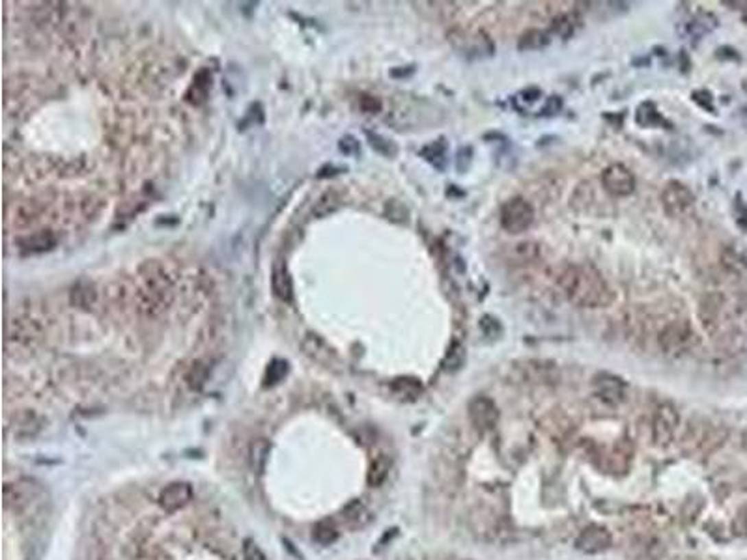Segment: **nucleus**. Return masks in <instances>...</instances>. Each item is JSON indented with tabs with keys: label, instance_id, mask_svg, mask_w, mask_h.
I'll use <instances>...</instances> for the list:
<instances>
[{
	"label": "nucleus",
	"instance_id": "obj_1",
	"mask_svg": "<svg viewBox=\"0 0 747 560\" xmlns=\"http://www.w3.org/2000/svg\"><path fill=\"white\" fill-rule=\"evenodd\" d=\"M560 290L579 308H606L615 301V291L593 263H570L559 275Z\"/></svg>",
	"mask_w": 747,
	"mask_h": 560
},
{
	"label": "nucleus",
	"instance_id": "obj_2",
	"mask_svg": "<svg viewBox=\"0 0 747 560\" xmlns=\"http://www.w3.org/2000/svg\"><path fill=\"white\" fill-rule=\"evenodd\" d=\"M695 342H697V334L686 319L671 321L660 332V348L663 353L671 357H680L682 353H687L693 348Z\"/></svg>",
	"mask_w": 747,
	"mask_h": 560
},
{
	"label": "nucleus",
	"instance_id": "obj_3",
	"mask_svg": "<svg viewBox=\"0 0 747 560\" xmlns=\"http://www.w3.org/2000/svg\"><path fill=\"white\" fill-rule=\"evenodd\" d=\"M534 223V208L529 200L516 196L501 208V226L508 234H523Z\"/></svg>",
	"mask_w": 747,
	"mask_h": 560
},
{
	"label": "nucleus",
	"instance_id": "obj_4",
	"mask_svg": "<svg viewBox=\"0 0 747 560\" xmlns=\"http://www.w3.org/2000/svg\"><path fill=\"white\" fill-rule=\"evenodd\" d=\"M661 206H663V211L667 215L673 217V219H680V217L687 215L689 211L693 210L695 195L687 185L676 182V180H671V182L665 183V187L661 191Z\"/></svg>",
	"mask_w": 747,
	"mask_h": 560
},
{
	"label": "nucleus",
	"instance_id": "obj_5",
	"mask_svg": "<svg viewBox=\"0 0 747 560\" xmlns=\"http://www.w3.org/2000/svg\"><path fill=\"white\" fill-rule=\"evenodd\" d=\"M602 187L615 198H624L635 191V178L632 170L624 167L622 162H613L602 172Z\"/></svg>",
	"mask_w": 747,
	"mask_h": 560
},
{
	"label": "nucleus",
	"instance_id": "obj_6",
	"mask_svg": "<svg viewBox=\"0 0 747 560\" xmlns=\"http://www.w3.org/2000/svg\"><path fill=\"white\" fill-rule=\"evenodd\" d=\"M467 417L477 432H492L499 422V407L492 398L480 394V396H475L467 405Z\"/></svg>",
	"mask_w": 747,
	"mask_h": 560
},
{
	"label": "nucleus",
	"instance_id": "obj_7",
	"mask_svg": "<svg viewBox=\"0 0 747 560\" xmlns=\"http://www.w3.org/2000/svg\"><path fill=\"white\" fill-rule=\"evenodd\" d=\"M678 426V411L671 404H661L652 419V439L656 445H669Z\"/></svg>",
	"mask_w": 747,
	"mask_h": 560
},
{
	"label": "nucleus",
	"instance_id": "obj_8",
	"mask_svg": "<svg viewBox=\"0 0 747 560\" xmlns=\"http://www.w3.org/2000/svg\"><path fill=\"white\" fill-rule=\"evenodd\" d=\"M613 544L611 533L607 531L606 526L602 525H589L585 526L579 536L576 538V547H578L581 553L586 555H598L607 551Z\"/></svg>",
	"mask_w": 747,
	"mask_h": 560
},
{
	"label": "nucleus",
	"instance_id": "obj_9",
	"mask_svg": "<svg viewBox=\"0 0 747 560\" xmlns=\"http://www.w3.org/2000/svg\"><path fill=\"white\" fill-rule=\"evenodd\" d=\"M193 500V487L187 482H170L169 486H165L159 493V507L165 512H178L183 507H187Z\"/></svg>",
	"mask_w": 747,
	"mask_h": 560
},
{
	"label": "nucleus",
	"instance_id": "obj_10",
	"mask_svg": "<svg viewBox=\"0 0 747 560\" xmlns=\"http://www.w3.org/2000/svg\"><path fill=\"white\" fill-rule=\"evenodd\" d=\"M628 385L620 378H615L611 374H602L594 379V392L600 400L606 404L619 405L626 400Z\"/></svg>",
	"mask_w": 747,
	"mask_h": 560
},
{
	"label": "nucleus",
	"instance_id": "obj_11",
	"mask_svg": "<svg viewBox=\"0 0 747 560\" xmlns=\"http://www.w3.org/2000/svg\"><path fill=\"white\" fill-rule=\"evenodd\" d=\"M38 493L40 487L36 486L34 480H19L4 487V500L8 508L14 507V510H21L27 507L28 500L32 502V499L38 497Z\"/></svg>",
	"mask_w": 747,
	"mask_h": 560
},
{
	"label": "nucleus",
	"instance_id": "obj_12",
	"mask_svg": "<svg viewBox=\"0 0 747 560\" xmlns=\"http://www.w3.org/2000/svg\"><path fill=\"white\" fill-rule=\"evenodd\" d=\"M523 381L529 383H555L559 379V372L555 366H547L542 361H525L523 366H518Z\"/></svg>",
	"mask_w": 747,
	"mask_h": 560
},
{
	"label": "nucleus",
	"instance_id": "obj_13",
	"mask_svg": "<svg viewBox=\"0 0 747 560\" xmlns=\"http://www.w3.org/2000/svg\"><path fill=\"white\" fill-rule=\"evenodd\" d=\"M271 286H273V293L281 301L284 303L294 301V280L289 277V271L286 269L284 263H275L273 273H271Z\"/></svg>",
	"mask_w": 747,
	"mask_h": 560
},
{
	"label": "nucleus",
	"instance_id": "obj_14",
	"mask_svg": "<svg viewBox=\"0 0 747 560\" xmlns=\"http://www.w3.org/2000/svg\"><path fill=\"white\" fill-rule=\"evenodd\" d=\"M271 445L265 441V439H254L249 446V461L252 471L258 474H263L265 471V465H268V459H270Z\"/></svg>",
	"mask_w": 747,
	"mask_h": 560
},
{
	"label": "nucleus",
	"instance_id": "obj_15",
	"mask_svg": "<svg viewBox=\"0 0 747 560\" xmlns=\"http://www.w3.org/2000/svg\"><path fill=\"white\" fill-rule=\"evenodd\" d=\"M56 239L51 232H40V234H34V236H28L25 239H21L19 245L21 249L25 250L27 254H40V252H45V250L53 249Z\"/></svg>",
	"mask_w": 747,
	"mask_h": 560
},
{
	"label": "nucleus",
	"instance_id": "obj_16",
	"mask_svg": "<svg viewBox=\"0 0 747 560\" xmlns=\"http://www.w3.org/2000/svg\"><path fill=\"white\" fill-rule=\"evenodd\" d=\"M391 467H392L391 458H389L387 454H379V456L372 461L370 471H368V476H366V480H368V486L372 487L381 486L385 480H387V476H389V473H391Z\"/></svg>",
	"mask_w": 747,
	"mask_h": 560
},
{
	"label": "nucleus",
	"instance_id": "obj_17",
	"mask_svg": "<svg viewBox=\"0 0 747 560\" xmlns=\"http://www.w3.org/2000/svg\"><path fill=\"white\" fill-rule=\"evenodd\" d=\"M549 34L545 30H540V28H531L521 34L518 41L519 51H538V49H544L549 45Z\"/></svg>",
	"mask_w": 747,
	"mask_h": 560
},
{
	"label": "nucleus",
	"instance_id": "obj_18",
	"mask_svg": "<svg viewBox=\"0 0 747 560\" xmlns=\"http://www.w3.org/2000/svg\"><path fill=\"white\" fill-rule=\"evenodd\" d=\"M392 392L402 400H417L423 394V383L417 378H398L392 381Z\"/></svg>",
	"mask_w": 747,
	"mask_h": 560
},
{
	"label": "nucleus",
	"instance_id": "obj_19",
	"mask_svg": "<svg viewBox=\"0 0 747 560\" xmlns=\"http://www.w3.org/2000/svg\"><path fill=\"white\" fill-rule=\"evenodd\" d=\"M41 430V420L34 413H23L14 419V433L17 437H34Z\"/></svg>",
	"mask_w": 747,
	"mask_h": 560
},
{
	"label": "nucleus",
	"instance_id": "obj_20",
	"mask_svg": "<svg viewBox=\"0 0 747 560\" xmlns=\"http://www.w3.org/2000/svg\"><path fill=\"white\" fill-rule=\"evenodd\" d=\"M451 41H454V45H458L464 41V45L458 49L462 51H467V53H484V43L492 45L488 38L484 34H473V32H464V36H460L458 32L451 34Z\"/></svg>",
	"mask_w": 747,
	"mask_h": 560
},
{
	"label": "nucleus",
	"instance_id": "obj_21",
	"mask_svg": "<svg viewBox=\"0 0 747 560\" xmlns=\"http://www.w3.org/2000/svg\"><path fill=\"white\" fill-rule=\"evenodd\" d=\"M312 540L320 546H333L338 540V528L331 520L318 521L312 528Z\"/></svg>",
	"mask_w": 747,
	"mask_h": 560
},
{
	"label": "nucleus",
	"instance_id": "obj_22",
	"mask_svg": "<svg viewBox=\"0 0 747 560\" xmlns=\"http://www.w3.org/2000/svg\"><path fill=\"white\" fill-rule=\"evenodd\" d=\"M444 151H447V144H444V138H439V141L431 142L428 146L420 149V156L425 157L426 161L431 162L438 170H444V165H447V157H444Z\"/></svg>",
	"mask_w": 747,
	"mask_h": 560
},
{
	"label": "nucleus",
	"instance_id": "obj_23",
	"mask_svg": "<svg viewBox=\"0 0 747 560\" xmlns=\"http://www.w3.org/2000/svg\"><path fill=\"white\" fill-rule=\"evenodd\" d=\"M465 357H467V355H465L464 345L458 344V342H454V344L451 345V350L447 351V355H444L443 368L447 372L460 370V368L465 365Z\"/></svg>",
	"mask_w": 747,
	"mask_h": 560
},
{
	"label": "nucleus",
	"instance_id": "obj_24",
	"mask_svg": "<svg viewBox=\"0 0 747 560\" xmlns=\"http://www.w3.org/2000/svg\"><path fill=\"white\" fill-rule=\"evenodd\" d=\"M366 136H368V142H370V146L374 149H376L377 154H381V156L385 157H394L398 154V148H396V144L392 141H389V138H385V136L381 135H377V133H366Z\"/></svg>",
	"mask_w": 747,
	"mask_h": 560
},
{
	"label": "nucleus",
	"instance_id": "obj_25",
	"mask_svg": "<svg viewBox=\"0 0 747 560\" xmlns=\"http://www.w3.org/2000/svg\"><path fill=\"white\" fill-rule=\"evenodd\" d=\"M637 123L645 125V127H650V125H656V123H663V118L654 108L652 103H643L639 110H637Z\"/></svg>",
	"mask_w": 747,
	"mask_h": 560
},
{
	"label": "nucleus",
	"instance_id": "obj_26",
	"mask_svg": "<svg viewBox=\"0 0 747 560\" xmlns=\"http://www.w3.org/2000/svg\"><path fill=\"white\" fill-rule=\"evenodd\" d=\"M340 204H342V200L338 198L337 193H333V191H331V193H325V195L318 200L316 208H314V213L320 217L329 215V213H333V211L340 208Z\"/></svg>",
	"mask_w": 747,
	"mask_h": 560
},
{
	"label": "nucleus",
	"instance_id": "obj_27",
	"mask_svg": "<svg viewBox=\"0 0 747 560\" xmlns=\"http://www.w3.org/2000/svg\"><path fill=\"white\" fill-rule=\"evenodd\" d=\"M288 374V363L286 361H273L265 374V385H276L278 381H283L284 376Z\"/></svg>",
	"mask_w": 747,
	"mask_h": 560
},
{
	"label": "nucleus",
	"instance_id": "obj_28",
	"mask_svg": "<svg viewBox=\"0 0 747 560\" xmlns=\"http://www.w3.org/2000/svg\"><path fill=\"white\" fill-rule=\"evenodd\" d=\"M344 515L348 518V520H357V525L359 526H363L366 521L370 520V513H368V510L359 502V500H353L351 502L350 507H346V510H344Z\"/></svg>",
	"mask_w": 747,
	"mask_h": 560
},
{
	"label": "nucleus",
	"instance_id": "obj_29",
	"mask_svg": "<svg viewBox=\"0 0 747 560\" xmlns=\"http://www.w3.org/2000/svg\"><path fill=\"white\" fill-rule=\"evenodd\" d=\"M385 211H387V217L391 221H394V223H407L410 221V211H407L404 204L398 202V200H391V202L387 204Z\"/></svg>",
	"mask_w": 747,
	"mask_h": 560
},
{
	"label": "nucleus",
	"instance_id": "obj_30",
	"mask_svg": "<svg viewBox=\"0 0 747 560\" xmlns=\"http://www.w3.org/2000/svg\"><path fill=\"white\" fill-rule=\"evenodd\" d=\"M480 329L488 338H499V334L503 332V327L499 324L497 317L490 316V314L480 317Z\"/></svg>",
	"mask_w": 747,
	"mask_h": 560
},
{
	"label": "nucleus",
	"instance_id": "obj_31",
	"mask_svg": "<svg viewBox=\"0 0 747 560\" xmlns=\"http://www.w3.org/2000/svg\"><path fill=\"white\" fill-rule=\"evenodd\" d=\"M206 376H208V372H206L204 365H200V363L193 365L187 374L189 387H191V389H200V387L206 383Z\"/></svg>",
	"mask_w": 747,
	"mask_h": 560
},
{
	"label": "nucleus",
	"instance_id": "obj_32",
	"mask_svg": "<svg viewBox=\"0 0 747 560\" xmlns=\"http://www.w3.org/2000/svg\"><path fill=\"white\" fill-rule=\"evenodd\" d=\"M243 560H270L268 555L263 553L260 546L256 544L254 540H245L243 541Z\"/></svg>",
	"mask_w": 747,
	"mask_h": 560
},
{
	"label": "nucleus",
	"instance_id": "obj_33",
	"mask_svg": "<svg viewBox=\"0 0 747 560\" xmlns=\"http://www.w3.org/2000/svg\"><path fill=\"white\" fill-rule=\"evenodd\" d=\"M572 23H573V21H572V17H570V15H562V17H559V19H555V25H553V28H555V32H557V34H560L562 38H568V36L573 32Z\"/></svg>",
	"mask_w": 747,
	"mask_h": 560
},
{
	"label": "nucleus",
	"instance_id": "obj_34",
	"mask_svg": "<svg viewBox=\"0 0 747 560\" xmlns=\"http://www.w3.org/2000/svg\"><path fill=\"white\" fill-rule=\"evenodd\" d=\"M340 149H342L346 156H357L361 148H359V142H357L351 135H348V136H344L342 141H340Z\"/></svg>",
	"mask_w": 747,
	"mask_h": 560
},
{
	"label": "nucleus",
	"instance_id": "obj_35",
	"mask_svg": "<svg viewBox=\"0 0 747 560\" xmlns=\"http://www.w3.org/2000/svg\"><path fill=\"white\" fill-rule=\"evenodd\" d=\"M361 107H363L364 110H368V112H376V110L381 108V103H379V99H376V97H372V95H363V97H361Z\"/></svg>",
	"mask_w": 747,
	"mask_h": 560
},
{
	"label": "nucleus",
	"instance_id": "obj_36",
	"mask_svg": "<svg viewBox=\"0 0 747 560\" xmlns=\"http://www.w3.org/2000/svg\"><path fill=\"white\" fill-rule=\"evenodd\" d=\"M746 221H747V208H746V213L738 219V224H740L742 228H746Z\"/></svg>",
	"mask_w": 747,
	"mask_h": 560
}]
</instances>
